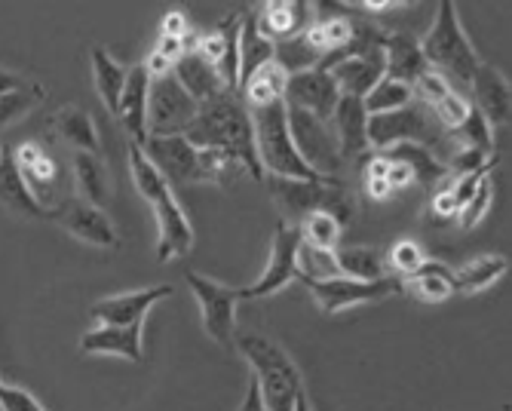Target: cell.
<instances>
[{"label":"cell","mask_w":512,"mask_h":411,"mask_svg":"<svg viewBox=\"0 0 512 411\" xmlns=\"http://www.w3.org/2000/svg\"><path fill=\"white\" fill-rule=\"evenodd\" d=\"M184 139L197 148L224 154L246 175H252L255 181H264V169L258 163V148H255L252 111L243 105V99L237 93H224V96L200 105L194 123L184 129Z\"/></svg>","instance_id":"obj_1"},{"label":"cell","mask_w":512,"mask_h":411,"mask_svg":"<svg viewBox=\"0 0 512 411\" xmlns=\"http://www.w3.org/2000/svg\"><path fill=\"white\" fill-rule=\"evenodd\" d=\"M129 172H132V185L142 194L157 218V261H175L181 255H188L194 246V227L184 215L181 203L175 200V191L166 185V178L157 172V166L148 160L145 148L129 142Z\"/></svg>","instance_id":"obj_2"},{"label":"cell","mask_w":512,"mask_h":411,"mask_svg":"<svg viewBox=\"0 0 512 411\" xmlns=\"http://www.w3.org/2000/svg\"><path fill=\"white\" fill-rule=\"evenodd\" d=\"M148 160L166 178L169 188H188V185H224V181L243 172L234 160H227L218 151H206L191 145L184 135H163V139H148L145 145Z\"/></svg>","instance_id":"obj_3"},{"label":"cell","mask_w":512,"mask_h":411,"mask_svg":"<svg viewBox=\"0 0 512 411\" xmlns=\"http://www.w3.org/2000/svg\"><path fill=\"white\" fill-rule=\"evenodd\" d=\"M237 350L249 359L252 378L261 390V399L267 411H292L295 399L304 393V381L295 359L286 353V347H279L273 338L246 332L237 338Z\"/></svg>","instance_id":"obj_4"},{"label":"cell","mask_w":512,"mask_h":411,"mask_svg":"<svg viewBox=\"0 0 512 411\" xmlns=\"http://www.w3.org/2000/svg\"><path fill=\"white\" fill-rule=\"evenodd\" d=\"M421 53L430 71L442 74L448 83H467L473 80L476 68L482 65V59L476 56L473 43L460 25V16L454 10L451 0H442L433 28L427 31V37L421 40Z\"/></svg>","instance_id":"obj_5"},{"label":"cell","mask_w":512,"mask_h":411,"mask_svg":"<svg viewBox=\"0 0 512 411\" xmlns=\"http://www.w3.org/2000/svg\"><path fill=\"white\" fill-rule=\"evenodd\" d=\"M252 126H255V148H258V163L264 169V178H298V181H319L329 175L313 172L304 157L298 154L289 129V111L286 102H276L270 108L252 111Z\"/></svg>","instance_id":"obj_6"},{"label":"cell","mask_w":512,"mask_h":411,"mask_svg":"<svg viewBox=\"0 0 512 411\" xmlns=\"http://www.w3.org/2000/svg\"><path fill=\"white\" fill-rule=\"evenodd\" d=\"M264 185L276 203V209L283 212L286 224H298L307 212L325 209L341 218V224L353 215V200L347 188L335 178H319V181H298V178H273L267 175Z\"/></svg>","instance_id":"obj_7"},{"label":"cell","mask_w":512,"mask_h":411,"mask_svg":"<svg viewBox=\"0 0 512 411\" xmlns=\"http://www.w3.org/2000/svg\"><path fill=\"white\" fill-rule=\"evenodd\" d=\"M396 145H433L442 160L445 132L421 102H408L399 111L368 117V148H396Z\"/></svg>","instance_id":"obj_8"},{"label":"cell","mask_w":512,"mask_h":411,"mask_svg":"<svg viewBox=\"0 0 512 411\" xmlns=\"http://www.w3.org/2000/svg\"><path fill=\"white\" fill-rule=\"evenodd\" d=\"M188 286H191V292H194V298L200 304L206 335L215 344L230 347L237 341V304L243 301L240 289L215 283V280L203 277V273H197V270H188Z\"/></svg>","instance_id":"obj_9"},{"label":"cell","mask_w":512,"mask_h":411,"mask_svg":"<svg viewBox=\"0 0 512 411\" xmlns=\"http://www.w3.org/2000/svg\"><path fill=\"white\" fill-rule=\"evenodd\" d=\"M13 160H16V169H19V175L25 181V188L34 194V200L46 212H53L62 200L71 197L65 191L62 166H59L56 154L46 148V145H40V142H22L13 151Z\"/></svg>","instance_id":"obj_10"},{"label":"cell","mask_w":512,"mask_h":411,"mask_svg":"<svg viewBox=\"0 0 512 411\" xmlns=\"http://www.w3.org/2000/svg\"><path fill=\"white\" fill-rule=\"evenodd\" d=\"M310 295L316 298V304L325 310V313H344L350 307H359V304H375V301H384V298H393L402 292V280L399 277H384V280H350V277H329V280H307V277H298Z\"/></svg>","instance_id":"obj_11"},{"label":"cell","mask_w":512,"mask_h":411,"mask_svg":"<svg viewBox=\"0 0 512 411\" xmlns=\"http://www.w3.org/2000/svg\"><path fill=\"white\" fill-rule=\"evenodd\" d=\"M200 105L184 93L181 83L166 74L151 80L148 89V139H163V135H184L197 117Z\"/></svg>","instance_id":"obj_12"},{"label":"cell","mask_w":512,"mask_h":411,"mask_svg":"<svg viewBox=\"0 0 512 411\" xmlns=\"http://www.w3.org/2000/svg\"><path fill=\"white\" fill-rule=\"evenodd\" d=\"M298 249H301L298 227L279 221L273 231L270 261H267L264 273L252 286L240 289V298H270L276 292H283L292 280H298Z\"/></svg>","instance_id":"obj_13"},{"label":"cell","mask_w":512,"mask_h":411,"mask_svg":"<svg viewBox=\"0 0 512 411\" xmlns=\"http://www.w3.org/2000/svg\"><path fill=\"white\" fill-rule=\"evenodd\" d=\"M240 25H243V16H227L218 22V28H212L209 34H200L191 43V53H197L206 65L218 71V77L224 80L230 93L240 89Z\"/></svg>","instance_id":"obj_14"},{"label":"cell","mask_w":512,"mask_h":411,"mask_svg":"<svg viewBox=\"0 0 512 411\" xmlns=\"http://www.w3.org/2000/svg\"><path fill=\"white\" fill-rule=\"evenodd\" d=\"M289 111V129H292V142L298 148V154L304 157V163L319 172V175H329L335 178V169L344 163L338 154V142H335V132L329 123H322L304 111Z\"/></svg>","instance_id":"obj_15"},{"label":"cell","mask_w":512,"mask_h":411,"mask_svg":"<svg viewBox=\"0 0 512 411\" xmlns=\"http://www.w3.org/2000/svg\"><path fill=\"white\" fill-rule=\"evenodd\" d=\"M338 86L332 80L329 71H319V68H307V71H298V74H289V83H286V108L292 111H304L322 123H329L335 108H338Z\"/></svg>","instance_id":"obj_16"},{"label":"cell","mask_w":512,"mask_h":411,"mask_svg":"<svg viewBox=\"0 0 512 411\" xmlns=\"http://www.w3.org/2000/svg\"><path fill=\"white\" fill-rule=\"evenodd\" d=\"M50 218L68 231L71 237L89 243V246H99V249H114L117 246V231H114V221L105 215V209L99 206H89L83 200H77L74 194L68 200H62Z\"/></svg>","instance_id":"obj_17"},{"label":"cell","mask_w":512,"mask_h":411,"mask_svg":"<svg viewBox=\"0 0 512 411\" xmlns=\"http://www.w3.org/2000/svg\"><path fill=\"white\" fill-rule=\"evenodd\" d=\"M172 295V286H151V289H135V292H123V295H111L102 298L89 307V316L96 319L99 326H117V329H132L142 326L145 316Z\"/></svg>","instance_id":"obj_18"},{"label":"cell","mask_w":512,"mask_h":411,"mask_svg":"<svg viewBox=\"0 0 512 411\" xmlns=\"http://www.w3.org/2000/svg\"><path fill=\"white\" fill-rule=\"evenodd\" d=\"M473 99L470 105L488 120L491 129L497 126H509V114H512V86L506 80V74L488 62H482L470 80Z\"/></svg>","instance_id":"obj_19"},{"label":"cell","mask_w":512,"mask_h":411,"mask_svg":"<svg viewBox=\"0 0 512 411\" xmlns=\"http://www.w3.org/2000/svg\"><path fill=\"white\" fill-rule=\"evenodd\" d=\"M148 89H151V74L145 71V65H132L126 71V86L114 117L126 129L129 142L135 145L148 142Z\"/></svg>","instance_id":"obj_20"},{"label":"cell","mask_w":512,"mask_h":411,"mask_svg":"<svg viewBox=\"0 0 512 411\" xmlns=\"http://www.w3.org/2000/svg\"><path fill=\"white\" fill-rule=\"evenodd\" d=\"M313 22V7L301 4V0H270L255 13V25L258 31L270 40V43H286L301 37Z\"/></svg>","instance_id":"obj_21"},{"label":"cell","mask_w":512,"mask_h":411,"mask_svg":"<svg viewBox=\"0 0 512 411\" xmlns=\"http://www.w3.org/2000/svg\"><path fill=\"white\" fill-rule=\"evenodd\" d=\"M329 74H332V80H335L341 96L365 99L371 93V86H375L384 77V47L371 50V53H362V56L341 59L338 65L329 68Z\"/></svg>","instance_id":"obj_22"},{"label":"cell","mask_w":512,"mask_h":411,"mask_svg":"<svg viewBox=\"0 0 512 411\" xmlns=\"http://www.w3.org/2000/svg\"><path fill=\"white\" fill-rule=\"evenodd\" d=\"M332 132H335V142H338V154L341 160L347 157H359L368 148V114L362 99H350L341 96L338 108L329 120Z\"/></svg>","instance_id":"obj_23"},{"label":"cell","mask_w":512,"mask_h":411,"mask_svg":"<svg viewBox=\"0 0 512 411\" xmlns=\"http://www.w3.org/2000/svg\"><path fill=\"white\" fill-rule=\"evenodd\" d=\"M80 353L86 356H120L126 362H142V326L117 329V326H96L80 338Z\"/></svg>","instance_id":"obj_24"},{"label":"cell","mask_w":512,"mask_h":411,"mask_svg":"<svg viewBox=\"0 0 512 411\" xmlns=\"http://www.w3.org/2000/svg\"><path fill=\"white\" fill-rule=\"evenodd\" d=\"M424 71H427V62L421 53V43L402 31L384 34V77L414 86Z\"/></svg>","instance_id":"obj_25"},{"label":"cell","mask_w":512,"mask_h":411,"mask_svg":"<svg viewBox=\"0 0 512 411\" xmlns=\"http://www.w3.org/2000/svg\"><path fill=\"white\" fill-rule=\"evenodd\" d=\"M172 77L181 83V89H184V93H188L197 105H206V102H212V99L230 93V89L224 86V80L218 77V71H215L212 65H206V62H203L197 53H191V50L175 62Z\"/></svg>","instance_id":"obj_26"},{"label":"cell","mask_w":512,"mask_h":411,"mask_svg":"<svg viewBox=\"0 0 512 411\" xmlns=\"http://www.w3.org/2000/svg\"><path fill=\"white\" fill-rule=\"evenodd\" d=\"M286 83H289V71L279 65L276 59L261 65L255 74H249L243 83H240V99L249 111H258V108H270L276 102H283L286 96Z\"/></svg>","instance_id":"obj_27"},{"label":"cell","mask_w":512,"mask_h":411,"mask_svg":"<svg viewBox=\"0 0 512 411\" xmlns=\"http://www.w3.org/2000/svg\"><path fill=\"white\" fill-rule=\"evenodd\" d=\"M74 188H77V200L89 203V206H105L114 194L111 175L105 169V163L99 160V154H74Z\"/></svg>","instance_id":"obj_28"},{"label":"cell","mask_w":512,"mask_h":411,"mask_svg":"<svg viewBox=\"0 0 512 411\" xmlns=\"http://www.w3.org/2000/svg\"><path fill=\"white\" fill-rule=\"evenodd\" d=\"M0 206L10 209L19 218H50V212H46L34 200V194L25 188V181L13 160V151H7L4 160H0Z\"/></svg>","instance_id":"obj_29"},{"label":"cell","mask_w":512,"mask_h":411,"mask_svg":"<svg viewBox=\"0 0 512 411\" xmlns=\"http://www.w3.org/2000/svg\"><path fill=\"white\" fill-rule=\"evenodd\" d=\"M402 292H411L414 298H421L427 304H442L448 301L454 289V270L442 261H424L411 277L402 280Z\"/></svg>","instance_id":"obj_30"},{"label":"cell","mask_w":512,"mask_h":411,"mask_svg":"<svg viewBox=\"0 0 512 411\" xmlns=\"http://www.w3.org/2000/svg\"><path fill=\"white\" fill-rule=\"evenodd\" d=\"M332 258L338 267V277L365 280V283L390 277L387 258L375 246H338V249H332Z\"/></svg>","instance_id":"obj_31"},{"label":"cell","mask_w":512,"mask_h":411,"mask_svg":"<svg viewBox=\"0 0 512 411\" xmlns=\"http://www.w3.org/2000/svg\"><path fill=\"white\" fill-rule=\"evenodd\" d=\"M56 135L74 148V154H99V129L83 108H62L53 120Z\"/></svg>","instance_id":"obj_32"},{"label":"cell","mask_w":512,"mask_h":411,"mask_svg":"<svg viewBox=\"0 0 512 411\" xmlns=\"http://www.w3.org/2000/svg\"><path fill=\"white\" fill-rule=\"evenodd\" d=\"M89 62H92V83H96V93L105 102V108L114 114L117 105H120V96H123L129 68H123L105 47H92Z\"/></svg>","instance_id":"obj_33"},{"label":"cell","mask_w":512,"mask_h":411,"mask_svg":"<svg viewBox=\"0 0 512 411\" xmlns=\"http://www.w3.org/2000/svg\"><path fill=\"white\" fill-rule=\"evenodd\" d=\"M506 270H509V261L503 255H479L463 264L460 270H454V289L463 295H479L491 289Z\"/></svg>","instance_id":"obj_34"},{"label":"cell","mask_w":512,"mask_h":411,"mask_svg":"<svg viewBox=\"0 0 512 411\" xmlns=\"http://www.w3.org/2000/svg\"><path fill=\"white\" fill-rule=\"evenodd\" d=\"M273 56H276V43H270V40L258 31L255 13H246V16H243V25H240V83H243L249 74H255L261 65L273 62ZM237 93H240V89H237Z\"/></svg>","instance_id":"obj_35"},{"label":"cell","mask_w":512,"mask_h":411,"mask_svg":"<svg viewBox=\"0 0 512 411\" xmlns=\"http://www.w3.org/2000/svg\"><path fill=\"white\" fill-rule=\"evenodd\" d=\"M295 227H298L301 243L310 246V249H319V252H332V249H338V240H341V231H344L341 218L332 215V212H325V209L307 212Z\"/></svg>","instance_id":"obj_36"},{"label":"cell","mask_w":512,"mask_h":411,"mask_svg":"<svg viewBox=\"0 0 512 411\" xmlns=\"http://www.w3.org/2000/svg\"><path fill=\"white\" fill-rule=\"evenodd\" d=\"M408 102H414L411 86H405V83H399V80H390V77H381L375 86H371V93L362 99L368 117L399 111V108H405Z\"/></svg>","instance_id":"obj_37"},{"label":"cell","mask_w":512,"mask_h":411,"mask_svg":"<svg viewBox=\"0 0 512 411\" xmlns=\"http://www.w3.org/2000/svg\"><path fill=\"white\" fill-rule=\"evenodd\" d=\"M427 111H430L433 120L442 126V132H451V129H457L463 120H467V114L473 111V105H470V96L457 93V86H451L448 93H445L439 102H433Z\"/></svg>","instance_id":"obj_38"},{"label":"cell","mask_w":512,"mask_h":411,"mask_svg":"<svg viewBox=\"0 0 512 411\" xmlns=\"http://www.w3.org/2000/svg\"><path fill=\"white\" fill-rule=\"evenodd\" d=\"M384 258H387L390 277H399V280L411 277V273L427 261V255H424L421 243H414V240H396Z\"/></svg>","instance_id":"obj_39"},{"label":"cell","mask_w":512,"mask_h":411,"mask_svg":"<svg viewBox=\"0 0 512 411\" xmlns=\"http://www.w3.org/2000/svg\"><path fill=\"white\" fill-rule=\"evenodd\" d=\"M40 99H43V89L40 86H25V83L19 89H13V93L0 96V126H10L19 117H25Z\"/></svg>","instance_id":"obj_40"},{"label":"cell","mask_w":512,"mask_h":411,"mask_svg":"<svg viewBox=\"0 0 512 411\" xmlns=\"http://www.w3.org/2000/svg\"><path fill=\"white\" fill-rule=\"evenodd\" d=\"M491 200H494V181H491V175L482 181V185L476 188V194L463 203V209L457 212V224L463 227V231H473L476 224H482V218L488 215V209H491Z\"/></svg>","instance_id":"obj_41"},{"label":"cell","mask_w":512,"mask_h":411,"mask_svg":"<svg viewBox=\"0 0 512 411\" xmlns=\"http://www.w3.org/2000/svg\"><path fill=\"white\" fill-rule=\"evenodd\" d=\"M0 411H46L28 390L13 387V384H0Z\"/></svg>","instance_id":"obj_42"},{"label":"cell","mask_w":512,"mask_h":411,"mask_svg":"<svg viewBox=\"0 0 512 411\" xmlns=\"http://www.w3.org/2000/svg\"><path fill=\"white\" fill-rule=\"evenodd\" d=\"M451 185H454V178L448 175V178H442L439 185L433 188V197H430V206H433V215H439V218H457V200H454V191H451Z\"/></svg>","instance_id":"obj_43"},{"label":"cell","mask_w":512,"mask_h":411,"mask_svg":"<svg viewBox=\"0 0 512 411\" xmlns=\"http://www.w3.org/2000/svg\"><path fill=\"white\" fill-rule=\"evenodd\" d=\"M387 157H390V166H387V185H390V191L396 194V191H405L408 185H414V172L408 169V163L393 157V154H387Z\"/></svg>","instance_id":"obj_44"},{"label":"cell","mask_w":512,"mask_h":411,"mask_svg":"<svg viewBox=\"0 0 512 411\" xmlns=\"http://www.w3.org/2000/svg\"><path fill=\"white\" fill-rule=\"evenodd\" d=\"M160 37H191V22L181 10H169L163 19H160Z\"/></svg>","instance_id":"obj_45"},{"label":"cell","mask_w":512,"mask_h":411,"mask_svg":"<svg viewBox=\"0 0 512 411\" xmlns=\"http://www.w3.org/2000/svg\"><path fill=\"white\" fill-rule=\"evenodd\" d=\"M237 411H267V405H264V399H261V390H258L255 378L249 381V390H246V396H243V405H240Z\"/></svg>","instance_id":"obj_46"},{"label":"cell","mask_w":512,"mask_h":411,"mask_svg":"<svg viewBox=\"0 0 512 411\" xmlns=\"http://www.w3.org/2000/svg\"><path fill=\"white\" fill-rule=\"evenodd\" d=\"M365 194H368L371 200H387L393 191H390L387 181H365Z\"/></svg>","instance_id":"obj_47"},{"label":"cell","mask_w":512,"mask_h":411,"mask_svg":"<svg viewBox=\"0 0 512 411\" xmlns=\"http://www.w3.org/2000/svg\"><path fill=\"white\" fill-rule=\"evenodd\" d=\"M19 86H22L19 74H13V71H7V68H0V96L13 93V89H19Z\"/></svg>","instance_id":"obj_48"},{"label":"cell","mask_w":512,"mask_h":411,"mask_svg":"<svg viewBox=\"0 0 512 411\" xmlns=\"http://www.w3.org/2000/svg\"><path fill=\"white\" fill-rule=\"evenodd\" d=\"M292 411H313V408H310V399H307V393H301V396L295 399V408H292Z\"/></svg>","instance_id":"obj_49"},{"label":"cell","mask_w":512,"mask_h":411,"mask_svg":"<svg viewBox=\"0 0 512 411\" xmlns=\"http://www.w3.org/2000/svg\"><path fill=\"white\" fill-rule=\"evenodd\" d=\"M4 154H7V148H4V145H0V160H4Z\"/></svg>","instance_id":"obj_50"},{"label":"cell","mask_w":512,"mask_h":411,"mask_svg":"<svg viewBox=\"0 0 512 411\" xmlns=\"http://www.w3.org/2000/svg\"><path fill=\"white\" fill-rule=\"evenodd\" d=\"M0 384H4V381H0Z\"/></svg>","instance_id":"obj_51"}]
</instances>
